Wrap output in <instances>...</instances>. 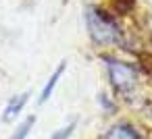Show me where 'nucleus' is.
<instances>
[{
    "label": "nucleus",
    "instance_id": "nucleus-1",
    "mask_svg": "<svg viewBox=\"0 0 152 139\" xmlns=\"http://www.w3.org/2000/svg\"><path fill=\"white\" fill-rule=\"evenodd\" d=\"M88 38L94 48L98 50H117L127 46V31L119 23L117 15H113L106 7L90 4L83 13Z\"/></svg>",
    "mask_w": 152,
    "mask_h": 139
},
{
    "label": "nucleus",
    "instance_id": "nucleus-2",
    "mask_svg": "<svg viewBox=\"0 0 152 139\" xmlns=\"http://www.w3.org/2000/svg\"><path fill=\"white\" fill-rule=\"evenodd\" d=\"M100 60L104 62V71L110 83V89L115 96L123 100H133L140 93L142 87V75L140 69L115 54H100Z\"/></svg>",
    "mask_w": 152,
    "mask_h": 139
},
{
    "label": "nucleus",
    "instance_id": "nucleus-3",
    "mask_svg": "<svg viewBox=\"0 0 152 139\" xmlns=\"http://www.w3.org/2000/svg\"><path fill=\"white\" fill-rule=\"evenodd\" d=\"M65 71H67V62L63 60V62H58V67L52 71V75L48 77V81L44 83V87H42V91H40V98H38V104H40V106H42V104H46V102L52 98V93H54V89H56V85H58L61 77L65 75Z\"/></svg>",
    "mask_w": 152,
    "mask_h": 139
},
{
    "label": "nucleus",
    "instance_id": "nucleus-4",
    "mask_svg": "<svg viewBox=\"0 0 152 139\" xmlns=\"http://www.w3.org/2000/svg\"><path fill=\"white\" fill-rule=\"evenodd\" d=\"M98 139H144L129 122H117L110 129H106Z\"/></svg>",
    "mask_w": 152,
    "mask_h": 139
},
{
    "label": "nucleus",
    "instance_id": "nucleus-5",
    "mask_svg": "<svg viewBox=\"0 0 152 139\" xmlns=\"http://www.w3.org/2000/svg\"><path fill=\"white\" fill-rule=\"evenodd\" d=\"M27 100H29V93H19V96H13V98L7 102V106H4L2 120H4V122L15 120V118L23 112V108L27 106Z\"/></svg>",
    "mask_w": 152,
    "mask_h": 139
},
{
    "label": "nucleus",
    "instance_id": "nucleus-6",
    "mask_svg": "<svg viewBox=\"0 0 152 139\" xmlns=\"http://www.w3.org/2000/svg\"><path fill=\"white\" fill-rule=\"evenodd\" d=\"M135 4H137V0H108V11L117 17H127L135 11Z\"/></svg>",
    "mask_w": 152,
    "mask_h": 139
},
{
    "label": "nucleus",
    "instance_id": "nucleus-7",
    "mask_svg": "<svg viewBox=\"0 0 152 139\" xmlns=\"http://www.w3.org/2000/svg\"><path fill=\"white\" fill-rule=\"evenodd\" d=\"M34 125H36V116H27L21 125L15 127V131L11 133L9 139H27V135H29V131L34 129Z\"/></svg>",
    "mask_w": 152,
    "mask_h": 139
},
{
    "label": "nucleus",
    "instance_id": "nucleus-8",
    "mask_svg": "<svg viewBox=\"0 0 152 139\" xmlns=\"http://www.w3.org/2000/svg\"><path fill=\"white\" fill-rule=\"evenodd\" d=\"M75 129H77V120H69L65 127L56 129V131L50 135V139H71V135H73Z\"/></svg>",
    "mask_w": 152,
    "mask_h": 139
},
{
    "label": "nucleus",
    "instance_id": "nucleus-9",
    "mask_svg": "<svg viewBox=\"0 0 152 139\" xmlns=\"http://www.w3.org/2000/svg\"><path fill=\"white\" fill-rule=\"evenodd\" d=\"M96 102L100 104V108H102L104 112H113V110L117 108V104H115V98H110V96H106V93H98Z\"/></svg>",
    "mask_w": 152,
    "mask_h": 139
}]
</instances>
